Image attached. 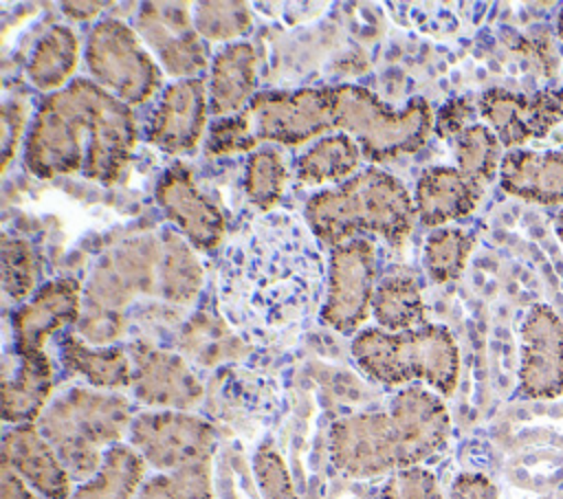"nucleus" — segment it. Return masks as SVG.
<instances>
[{
	"instance_id": "f257e3e1",
	"label": "nucleus",
	"mask_w": 563,
	"mask_h": 499,
	"mask_svg": "<svg viewBox=\"0 0 563 499\" xmlns=\"http://www.w3.org/2000/svg\"><path fill=\"white\" fill-rule=\"evenodd\" d=\"M328 266L317 235L290 213H264L224 248L218 303L233 325L284 332L321 312Z\"/></svg>"
},
{
	"instance_id": "f03ea898",
	"label": "nucleus",
	"mask_w": 563,
	"mask_h": 499,
	"mask_svg": "<svg viewBox=\"0 0 563 499\" xmlns=\"http://www.w3.org/2000/svg\"><path fill=\"white\" fill-rule=\"evenodd\" d=\"M139 127L128 103L77 77L46 95L24 141V167L37 178L84 174L114 185L128 169Z\"/></svg>"
},
{
	"instance_id": "7ed1b4c3",
	"label": "nucleus",
	"mask_w": 563,
	"mask_h": 499,
	"mask_svg": "<svg viewBox=\"0 0 563 499\" xmlns=\"http://www.w3.org/2000/svg\"><path fill=\"white\" fill-rule=\"evenodd\" d=\"M303 220L330 248L365 235L402 244L416 222L413 193L396 176L367 167L350 180L310 196Z\"/></svg>"
},
{
	"instance_id": "20e7f679",
	"label": "nucleus",
	"mask_w": 563,
	"mask_h": 499,
	"mask_svg": "<svg viewBox=\"0 0 563 499\" xmlns=\"http://www.w3.org/2000/svg\"><path fill=\"white\" fill-rule=\"evenodd\" d=\"M132 402L119 391L70 387L55 396L35 422L75 484L95 477L106 453L123 444L134 420Z\"/></svg>"
},
{
	"instance_id": "39448f33",
	"label": "nucleus",
	"mask_w": 563,
	"mask_h": 499,
	"mask_svg": "<svg viewBox=\"0 0 563 499\" xmlns=\"http://www.w3.org/2000/svg\"><path fill=\"white\" fill-rule=\"evenodd\" d=\"M356 367L385 387L422 385L451 396L460 378V352L444 325L422 323L405 332L365 328L352 339Z\"/></svg>"
},
{
	"instance_id": "423d86ee",
	"label": "nucleus",
	"mask_w": 563,
	"mask_h": 499,
	"mask_svg": "<svg viewBox=\"0 0 563 499\" xmlns=\"http://www.w3.org/2000/svg\"><path fill=\"white\" fill-rule=\"evenodd\" d=\"M435 125L429 103L420 97L394 110L361 86H336V132L354 138L361 154L374 163L416 154Z\"/></svg>"
},
{
	"instance_id": "0eeeda50",
	"label": "nucleus",
	"mask_w": 563,
	"mask_h": 499,
	"mask_svg": "<svg viewBox=\"0 0 563 499\" xmlns=\"http://www.w3.org/2000/svg\"><path fill=\"white\" fill-rule=\"evenodd\" d=\"M84 57L90 79L130 108L150 101L163 86L156 57L136 29L117 18H103L90 29Z\"/></svg>"
},
{
	"instance_id": "6e6552de",
	"label": "nucleus",
	"mask_w": 563,
	"mask_h": 499,
	"mask_svg": "<svg viewBox=\"0 0 563 499\" xmlns=\"http://www.w3.org/2000/svg\"><path fill=\"white\" fill-rule=\"evenodd\" d=\"M328 455L334 468L352 479H374L411 466L405 429L389 407L332 422Z\"/></svg>"
},
{
	"instance_id": "1a4fd4ad",
	"label": "nucleus",
	"mask_w": 563,
	"mask_h": 499,
	"mask_svg": "<svg viewBox=\"0 0 563 499\" xmlns=\"http://www.w3.org/2000/svg\"><path fill=\"white\" fill-rule=\"evenodd\" d=\"M128 444L156 473L211 464L218 446L213 424L191 411H141L134 415Z\"/></svg>"
},
{
	"instance_id": "9d476101",
	"label": "nucleus",
	"mask_w": 563,
	"mask_h": 499,
	"mask_svg": "<svg viewBox=\"0 0 563 499\" xmlns=\"http://www.w3.org/2000/svg\"><path fill=\"white\" fill-rule=\"evenodd\" d=\"M246 114L257 143L303 145L336 130V88L262 92L253 97Z\"/></svg>"
},
{
	"instance_id": "9b49d317",
	"label": "nucleus",
	"mask_w": 563,
	"mask_h": 499,
	"mask_svg": "<svg viewBox=\"0 0 563 499\" xmlns=\"http://www.w3.org/2000/svg\"><path fill=\"white\" fill-rule=\"evenodd\" d=\"M376 292V246L369 237L330 251L321 321L339 334H358L372 314Z\"/></svg>"
},
{
	"instance_id": "f8f14e48",
	"label": "nucleus",
	"mask_w": 563,
	"mask_h": 499,
	"mask_svg": "<svg viewBox=\"0 0 563 499\" xmlns=\"http://www.w3.org/2000/svg\"><path fill=\"white\" fill-rule=\"evenodd\" d=\"M158 264L161 240L143 235L119 244L95 266L84 288V310L121 312L136 295L158 290Z\"/></svg>"
},
{
	"instance_id": "ddd939ff",
	"label": "nucleus",
	"mask_w": 563,
	"mask_h": 499,
	"mask_svg": "<svg viewBox=\"0 0 563 499\" xmlns=\"http://www.w3.org/2000/svg\"><path fill=\"white\" fill-rule=\"evenodd\" d=\"M189 9L185 2H145L136 15L139 37L176 81L198 77L213 59Z\"/></svg>"
},
{
	"instance_id": "4468645a",
	"label": "nucleus",
	"mask_w": 563,
	"mask_h": 499,
	"mask_svg": "<svg viewBox=\"0 0 563 499\" xmlns=\"http://www.w3.org/2000/svg\"><path fill=\"white\" fill-rule=\"evenodd\" d=\"M156 202L178 233L198 251H216L227 235V220L218 204L198 187L194 171L176 163L156 182Z\"/></svg>"
},
{
	"instance_id": "2eb2a0df",
	"label": "nucleus",
	"mask_w": 563,
	"mask_h": 499,
	"mask_svg": "<svg viewBox=\"0 0 563 499\" xmlns=\"http://www.w3.org/2000/svg\"><path fill=\"white\" fill-rule=\"evenodd\" d=\"M477 110L504 147H517L548 136L563 121V88H545L530 97L490 88L482 92Z\"/></svg>"
},
{
	"instance_id": "dca6fc26",
	"label": "nucleus",
	"mask_w": 563,
	"mask_h": 499,
	"mask_svg": "<svg viewBox=\"0 0 563 499\" xmlns=\"http://www.w3.org/2000/svg\"><path fill=\"white\" fill-rule=\"evenodd\" d=\"M519 393L530 400L563 393V321L545 303H534L521 323Z\"/></svg>"
},
{
	"instance_id": "f3484780",
	"label": "nucleus",
	"mask_w": 563,
	"mask_h": 499,
	"mask_svg": "<svg viewBox=\"0 0 563 499\" xmlns=\"http://www.w3.org/2000/svg\"><path fill=\"white\" fill-rule=\"evenodd\" d=\"M207 114L209 92L200 77L172 81L147 119L145 138L167 154H191L207 136Z\"/></svg>"
},
{
	"instance_id": "a211bd4d",
	"label": "nucleus",
	"mask_w": 563,
	"mask_h": 499,
	"mask_svg": "<svg viewBox=\"0 0 563 499\" xmlns=\"http://www.w3.org/2000/svg\"><path fill=\"white\" fill-rule=\"evenodd\" d=\"M130 358V389L141 404L165 411H189L202 400L205 387L183 356L150 345H134Z\"/></svg>"
},
{
	"instance_id": "6ab92c4d",
	"label": "nucleus",
	"mask_w": 563,
	"mask_h": 499,
	"mask_svg": "<svg viewBox=\"0 0 563 499\" xmlns=\"http://www.w3.org/2000/svg\"><path fill=\"white\" fill-rule=\"evenodd\" d=\"M84 308V290L75 277H59L35 290L13 312L15 354H40L53 334L66 325H77Z\"/></svg>"
},
{
	"instance_id": "aec40b11",
	"label": "nucleus",
	"mask_w": 563,
	"mask_h": 499,
	"mask_svg": "<svg viewBox=\"0 0 563 499\" xmlns=\"http://www.w3.org/2000/svg\"><path fill=\"white\" fill-rule=\"evenodd\" d=\"M2 464L42 499H70L75 481L37 424H15L2 435Z\"/></svg>"
},
{
	"instance_id": "412c9836",
	"label": "nucleus",
	"mask_w": 563,
	"mask_h": 499,
	"mask_svg": "<svg viewBox=\"0 0 563 499\" xmlns=\"http://www.w3.org/2000/svg\"><path fill=\"white\" fill-rule=\"evenodd\" d=\"M482 193L484 187L464 176L457 167H429L416 180V218L424 226L440 229L446 222L468 215Z\"/></svg>"
},
{
	"instance_id": "4be33fe9",
	"label": "nucleus",
	"mask_w": 563,
	"mask_h": 499,
	"mask_svg": "<svg viewBox=\"0 0 563 499\" xmlns=\"http://www.w3.org/2000/svg\"><path fill=\"white\" fill-rule=\"evenodd\" d=\"M257 84V55L249 42L224 44L211 59L209 112L216 119L240 114L253 101Z\"/></svg>"
},
{
	"instance_id": "5701e85b",
	"label": "nucleus",
	"mask_w": 563,
	"mask_h": 499,
	"mask_svg": "<svg viewBox=\"0 0 563 499\" xmlns=\"http://www.w3.org/2000/svg\"><path fill=\"white\" fill-rule=\"evenodd\" d=\"M501 189L528 202L563 204V149L506 152L499 165Z\"/></svg>"
},
{
	"instance_id": "b1692460",
	"label": "nucleus",
	"mask_w": 563,
	"mask_h": 499,
	"mask_svg": "<svg viewBox=\"0 0 563 499\" xmlns=\"http://www.w3.org/2000/svg\"><path fill=\"white\" fill-rule=\"evenodd\" d=\"M55 389V365L46 352L18 356L15 369L2 378V420L35 424Z\"/></svg>"
},
{
	"instance_id": "393cba45",
	"label": "nucleus",
	"mask_w": 563,
	"mask_h": 499,
	"mask_svg": "<svg viewBox=\"0 0 563 499\" xmlns=\"http://www.w3.org/2000/svg\"><path fill=\"white\" fill-rule=\"evenodd\" d=\"M62 367L88 382L92 389L121 391L132 387V358L123 347L90 345L75 332H68L59 341Z\"/></svg>"
},
{
	"instance_id": "a878e982",
	"label": "nucleus",
	"mask_w": 563,
	"mask_h": 499,
	"mask_svg": "<svg viewBox=\"0 0 563 499\" xmlns=\"http://www.w3.org/2000/svg\"><path fill=\"white\" fill-rule=\"evenodd\" d=\"M361 149L352 136L336 132L317 138L295 163V176L303 185H341L358 174Z\"/></svg>"
},
{
	"instance_id": "bb28decb",
	"label": "nucleus",
	"mask_w": 563,
	"mask_h": 499,
	"mask_svg": "<svg viewBox=\"0 0 563 499\" xmlns=\"http://www.w3.org/2000/svg\"><path fill=\"white\" fill-rule=\"evenodd\" d=\"M77 62L79 40L75 31L70 26L57 24L37 40L26 64V75L37 90L53 95L70 84Z\"/></svg>"
},
{
	"instance_id": "cd10ccee",
	"label": "nucleus",
	"mask_w": 563,
	"mask_h": 499,
	"mask_svg": "<svg viewBox=\"0 0 563 499\" xmlns=\"http://www.w3.org/2000/svg\"><path fill=\"white\" fill-rule=\"evenodd\" d=\"M147 464L130 444H117L95 477L77 484L70 499H132L145 479Z\"/></svg>"
},
{
	"instance_id": "c85d7f7f",
	"label": "nucleus",
	"mask_w": 563,
	"mask_h": 499,
	"mask_svg": "<svg viewBox=\"0 0 563 499\" xmlns=\"http://www.w3.org/2000/svg\"><path fill=\"white\" fill-rule=\"evenodd\" d=\"M202 286V266L194 255V246L174 231L161 235V264H158V292L163 299L187 306Z\"/></svg>"
},
{
	"instance_id": "c756f323",
	"label": "nucleus",
	"mask_w": 563,
	"mask_h": 499,
	"mask_svg": "<svg viewBox=\"0 0 563 499\" xmlns=\"http://www.w3.org/2000/svg\"><path fill=\"white\" fill-rule=\"evenodd\" d=\"M372 317L380 330L405 332L424 323V301L411 275H385L376 284Z\"/></svg>"
},
{
	"instance_id": "7c9ffc66",
	"label": "nucleus",
	"mask_w": 563,
	"mask_h": 499,
	"mask_svg": "<svg viewBox=\"0 0 563 499\" xmlns=\"http://www.w3.org/2000/svg\"><path fill=\"white\" fill-rule=\"evenodd\" d=\"M475 237L457 226H440L427 235L422 262L433 284H446L462 275Z\"/></svg>"
},
{
	"instance_id": "2f4dec72",
	"label": "nucleus",
	"mask_w": 563,
	"mask_h": 499,
	"mask_svg": "<svg viewBox=\"0 0 563 499\" xmlns=\"http://www.w3.org/2000/svg\"><path fill=\"white\" fill-rule=\"evenodd\" d=\"M499 145L497 134L488 125L471 123L462 134L455 136L457 169L484 187L499 171L504 158Z\"/></svg>"
},
{
	"instance_id": "473e14b6",
	"label": "nucleus",
	"mask_w": 563,
	"mask_h": 499,
	"mask_svg": "<svg viewBox=\"0 0 563 499\" xmlns=\"http://www.w3.org/2000/svg\"><path fill=\"white\" fill-rule=\"evenodd\" d=\"M288 169L279 149L262 147L249 154L244 171V193L246 200L260 211L268 213L282 198L286 187Z\"/></svg>"
},
{
	"instance_id": "72a5a7b5",
	"label": "nucleus",
	"mask_w": 563,
	"mask_h": 499,
	"mask_svg": "<svg viewBox=\"0 0 563 499\" xmlns=\"http://www.w3.org/2000/svg\"><path fill=\"white\" fill-rule=\"evenodd\" d=\"M211 464L145 477L132 499H211Z\"/></svg>"
},
{
	"instance_id": "f704fd0d",
	"label": "nucleus",
	"mask_w": 563,
	"mask_h": 499,
	"mask_svg": "<svg viewBox=\"0 0 563 499\" xmlns=\"http://www.w3.org/2000/svg\"><path fill=\"white\" fill-rule=\"evenodd\" d=\"M40 277V259L24 237H2V290L13 301L31 299Z\"/></svg>"
},
{
	"instance_id": "c9c22d12",
	"label": "nucleus",
	"mask_w": 563,
	"mask_h": 499,
	"mask_svg": "<svg viewBox=\"0 0 563 499\" xmlns=\"http://www.w3.org/2000/svg\"><path fill=\"white\" fill-rule=\"evenodd\" d=\"M194 9V24L205 42H240L253 22L246 2H198Z\"/></svg>"
},
{
	"instance_id": "e433bc0d",
	"label": "nucleus",
	"mask_w": 563,
	"mask_h": 499,
	"mask_svg": "<svg viewBox=\"0 0 563 499\" xmlns=\"http://www.w3.org/2000/svg\"><path fill=\"white\" fill-rule=\"evenodd\" d=\"M253 477L262 499H299L284 457L268 444L253 455Z\"/></svg>"
},
{
	"instance_id": "4c0bfd02",
	"label": "nucleus",
	"mask_w": 563,
	"mask_h": 499,
	"mask_svg": "<svg viewBox=\"0 0 563 499\" xmlns=\"http://www.w3.org/2000/svg\"><path fill=\"white\" fill-rule=\"evenodd\" d=\"M255 136L246 110L233 117L216 119L205 136V152L209 156H224L235 152H255Z\"/></svg>"
},
{
	"instance_id": "58836bf2",
	"label": "nucleus",
	"mask_w": 563,
	"mask_h": 499,
	"mask_svg": "<svg viewBox=\"0 0 563 499\" xmlns=\"http://www.w3.org/2000/svg\"><path fill=\"white\" fill-rule=\"evenodd\" d=\"M380 499H444L440 484L424 466H409L387 475Z\"/></svg>"
},
{
	"instance_id": "ea45409f",
	"label": "nucleus",
	"mask_w": 563,
	"mask_h": 499,
	"mask_svg": "<svg viewBox=\"0 0 563 499\" xmlns=\"http://www.w3.org/2000/svg\"><path fill=\"white\" fill-rule=\"evenodd\" d=\"M75 328V334L86 343L108 347L123 334L125 321L121 312L112 310H81V317Z\"/></svg>"
},
{
	"instance_id": "a19ab883",
	"label": "nucleus",
	"mask_w": 563,
	"mask_h": 499,
	"mask_svg": "<svg viewBox=\"0 0 563 499\" xmlns=\"http://www.w3.org/2000/svg\"><path fill=\"white\" fill-rule=\"evenodd\" d=\"M475 112V106L471 103V99L466 97H457L446 101L438 114H435V125L433 130L438 132V136L449 138V136H457L462 134L471 123V117Z\"/></svg>"
},
{
	"instance_id": "79ce46f5",
	"label": "nucleus",
	"mask_w": 563,
	"mask_h": 499,
	"mask_svg": "<svg viewBox=\"0 0 563 499\" xmlns=\"http://www.w3.org/2000/svg\"><path fill=\"white\" fill-rule=\"evenodd\" d=\"M449 499H499V492L486 475L462 473L453 479Z\"/></svg>"
},
{
	"instance_id": "37998d69",
	"label": "nucleus",
	"mask_w": 563,
	"mask_h": 499,
	"mask_svg": "<svg viewBox=\"0 0 563 499\" xmlns=\"http://www.w3.org/2000/svg\"><path fill=\"white\" fill-rule=\"evenodd\" d=\"M22 123H24V108L20 103H7L2 108V171L9 167L13 152L18 149Z\"/></svg>"
},
{
	"instance_id": "c03bdc74",
	"label": "nucleus",
	"mask_w": 563,
	"mask_h": 499,
	"mask_svg": "<svg viewBox=\"0 0 563 499\" xmlns=\"http://www.w3.org/2000/svg\"><path fill=\"white\" fill-rule=\"evenodd\" d=\"M0 499H42L9 466L0 470Z\"/></svg>"
},
{
	"instance_id": "a18cd8bd",
	"label": "nucleus",
	"mask_w": 563,
	"mask_h": 499,
	"mask_svg": "<svg viewBox=\"0 0 563 499\" xmlns=\"http://www.w3.org/2000/svg\"><path fill=\"white\" fill-rule=\"evenodd\" d=\"M108 2H64L62 9L73 20H88L95 18L101 9H106Z\"/></svg>"
},
{
	"instance_id": "49530a36",
	"label": "nucleus",
	"mask_w": 563,
	"mask_h": 499,
	"mask_svg": "<svg viewBox=\"0 0 563 499\" xmlns=\"http://www.w3.org/2000/svg\"><path fill=\"white\" fill-rule=\"evenodd\" d=\"M554 229H556V235H559V240H561V244H563V211H559L556 222H554Z\"/></svg>"
},
{
	"instance_id": "de8ad7c7",
	"label": "nucleus",
	"mask_w": 563,
	"mask_h": 499,
	"mask_svg": "<svg viewBox=\"0 0 563 499\" xmlns=\"http://www.w3.org/2000/svg\"><path fill=\"white\" fill-rule=\"evenodd\" d=\"M556 31H559V35H561V40H563V7H561V11H559V20H556Z\"/></svg>"
}]
</instances>
